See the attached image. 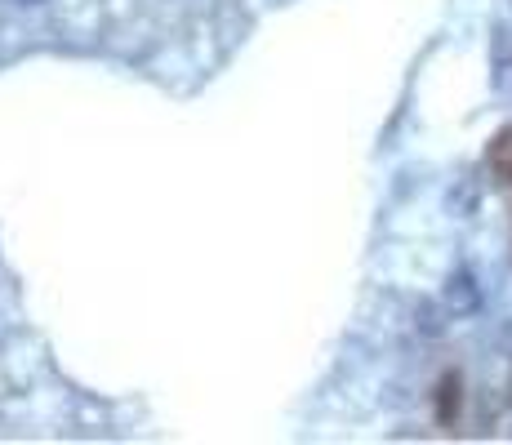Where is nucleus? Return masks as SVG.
I'll return each mask as SVG.
<instances>
[{"mask_svg":"<svg viewBox=\"0 0 512 445\" xmlns=\"http://www.w3.org/2000/svg\"><path fill=\"white\" fill-rule=\"evenodd\" d=\"M18 5H49V0H18Z\"/></svg>","mask_w":512,"mask_h":445,"instance_id":"nucleus-2","label":"nucleus"},{"mask_svg":"<svg viewBox=\"0 0 512 445\" xmlns=\"http://www.w3.org/2000/svg\"><path fill=\"white\" fill-rule=\"evenodd\" d=\"M446 308L450 312H477L481 308V290H477V276L468 272V267H459V272H450L446 281Z\"/></svg>","mask_w":512,"mask_h":445,"instance_id":"nucleus-1","label":"nucleus"}]
</instances>
